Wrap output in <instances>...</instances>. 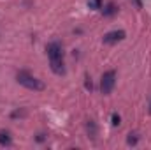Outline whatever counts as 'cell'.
Segmentation results:
<instances>
[{
	"mask_svg": "<svg viewBox=\"0 0 151 150\" xmlns=\"http://www.w3.org/2000/svg\"><path fill=\"white\" fill-rule=\"evenodd\" d=\"M16 81L21 85V87H25V88H28V90H34V92H42L44 88H46V85L35 78L34 74H30L28 71H19L18 74H16Z\"/></svg>",
	"mask_w": 151,
	"mask_h": 150,
	"instance_id": "obj_1",
	"label": "cell"
},
{
	"mask_svg": "<svg viewBox=\"0 0 151 150\" xmlns=\"http://www.w3.org/2000/svg\"><path fill=\"white\" fill-rule=\"evenodd\" d=\"M116 85V71H106L100 79V92L104 95H109Z\"/></svg>",
	"mask_w": 151,
	"mask_h": 150,
	"instance_id": "obj_2",
	"label": "cell"
},
{
	"mask_svg": "<svg viewBox=\"0 0 151 150\" xmlns=\"http://www.w3.org/2000/svg\"><path fill=\"white\" fill-rule=\"evenodd\" d=\"M46 51H47L49 60H60V58H63V48H62L60 42H49L46 46Z\"/></svg>",
	"mask_w": 151,
	"mask_h": 150,
	"instance_id": "obj_3",
	"label": "cell"
},
{
	"mask_svg": "<svg viewBox=\"0 0 151 150\" xmlns=\"http://www.w3.org/2000/svg\"><path fill=\"white\" fill-rule=\"evenodd\" d=\"M125 37H127L125 30H113V32H107V34L102 37V42H104V44H116V42L123 41Z\"/></svg>",
	"mask_w": 151,
	"mask_h": 150,
	"instance_id": "obj_4",
	"label": "cell"
},
{
	"mask_svg": "<svg viewBox=\"0 0 151 150\" xmlns=\"http://www.w3.org/2000/svg\"><path fill=\"white\" fill-rule=\"evenodd\" d=\"M49 64H51V71L55 74H58V76L65 74V62H63V58H60V60H49Z\"/></svg>",
	"mask_w": 151,
	"mask_h": 150,
	"instance_id": "obj_5",
	"label": "cell"
},
{
	"mask_svg": "<svg viewBox=\"0 0 151 150\" xmlns=\"http://www.w3.org/2000/svg\"><path fill=\"white\" fill-rule=\"evenodd\" d=\"M102 12H104V16H114V14L118 12V5H116L114 2H109V4H106V5H104Z\"/></svg>",
	"mask_w": 151,
	"mask_h": 150,
	"instance_id": "obj_6",
	"label": "cell"
},
{
	"mask_svg": "<svg viewBox=\"0 0 151 150\" xmlns=\"http://www.w3.org/2000/svg\"><path fill=\"white\" fill-rule=\"evenodd\" d=\"M11 143H12L11 133H9V131H0V145H2V147H9Z\"/></svg>",
	"mask_w": 151,
	"mask_h": 150,
	"instance_id": "obj_7",
	"label": "cell"
},
{
	"mask_svg": "<svg viewBox=\"0 0 151 150\" xmlns=\"http://www.w3.org/2000/svg\"><path fill=\"white\" fill-rule=\"evenodd\" d=\"M86 131H88V134H90L93 140L97 138V125H95L93 120H88V124H86Z\"/></svg>",
	"mask_w": 151,
	"mask_h": 150,
	"instance_id": "obj_8",
	"label": "cell"
},
{
	"mask_svg": "<svg viewBox=\"0 0 151 150\" xmlns=\"http://www.w3.org/2000/svg\"><path fill=\"white\" fill-rule=\"evenodd\" d=\"M137 141H139V134H137V133H130V134H128V138H127V143H128V145H132V147H135V145H137Z\"/></svg>",
	"mask_w": 151,
	"mask_h": 150,
	"instance_id": "obj_9",
	"label": "cell"
},
{
	"mask_svg": "<svg viewBox=\"0 0 151 150\" xmlns=\"http://www.w3.org/2000/svg\"><path fill=\"white\" fill-rule=\"evenodd\" d=\"M111 124H113V127H118V125L121 124V117H119L118 113H113V115H111Z\"/></svg>",
	"mask_w": 151,
	"mask_h": 150,
	"instance_id": "obj_10",
	"label": "cell"
},
{
	"mask_svg": "<svg viewBox=\"0 0 151 150\" xmlns=\"http://www.w3.org/2000/svg\"><path fill=\"white\" fill-rule=\"evenodd\" d=\"M88 5H90V7H95V9H100V7H102V2H100V0H93V2H90Z\"/></svg>",
	"mask_w": 151,
	"mask_h": 150,
	"instance_id": "obj_11",
	"label": "cell"
},
{
	"mask_svg": "<svg viewBox=\"0 0 151 150\" xmlns=\"http://www.w3.org/2000/svg\"><path fill=\"white\" fill-rule=\"evenodd\" d=\"M86 88H88V90H91V88H93V87H91V81H90V78H86Z\"/></svg>",
	"mask_w": 151,
	"mask_h": 150,
	"instance_id": "obj_12",
	"label": "cell"
},
{
	"mask_svg": "<svg viewBox=\"0 0 151 150\" xmlns=\"http://www.w3.org/2000/svg\"><path fill=\"white\" fill-rule=\"evenodd\" d=\"M37 141H44V134H37V138H35Z\"/></svg>",
	"mask_w": 151,
	"mask_h": 150,
	"instance_id": "obj_13",
	"label": "cell"
},
{
	"mask_svg": "<svg viewBox=\"0 0 151 150\" xmlns=\"http://www.w3.org/2000/svg\"><path fill=\"white\" fill-rule=\"evenodd\" d=\"M134 2H135V4H137V7H139V9H141V7H142V4H141V0H134Z\"/></svg>",
	"mask_w": 151,
	"mask_h": 150,
	"instance_id": "obj_14",
	"label": "cell"
},
{
	"mask_svg": "<svg viewBox=\"0 0 151 150\" xmlns=\"http://www.w3.org/2000/svg\"><path fill=\"white\" fill-rule=\"evenodd\" d=\"M150 113H151V104H150Z\"/></svg>",
	"mask_w": 151,
	"mask_h": 150,
	"instance_id": "obj_15",
	"label": "cell"
}]
</instances>
